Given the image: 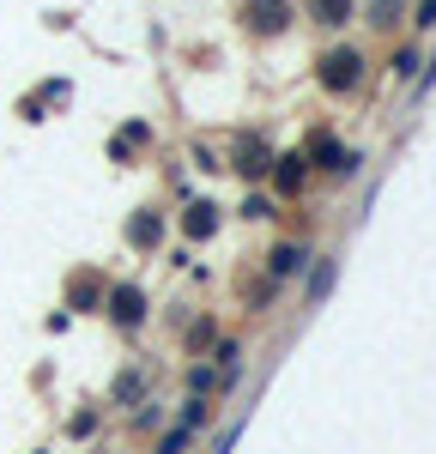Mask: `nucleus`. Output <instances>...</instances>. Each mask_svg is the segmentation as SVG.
Listing matches in <instances>:
<instances>
[{"label": "nucleus", "mask_w": 436, "mask_h": 454, "mask_svg": "<svg viewBox=\"0 0 436 454\" xmlns=\"http://www.w3.org/2000/svg\"><path fill=\"white\" fill-rule=\"evenodd\" d=\"M237 170L243 176H267V145H237Z\"/></svg>", "instance_id": "7ed1b4c3"}, {"label": "nucleus", "mask_w": 436, "mask_h": 454, "mask_svg": "<svg viewBox=\"0 0 436 454\" xmlns=\"http://www.w3.org/2000/svg\"><path fill=\"white\" fill-rule=\"evenodd\" d=\"M309 12H315L322 25H346V19H352V0H309Z\"/></svg>", "instance_id": "39448f33"}, {"label": "nucleus", "mask_w": 436, "mask_h": 454, "mask_svg": "<svg viewBox=\"0 0 436 454\" xmlns=\"http://www.w3.org/2000/svg\"><path fill=\"white\" fill-rule=\"evenodd\" d=\"M115 321H121V327H134V321H140V291H134V285H121V291H115Z\"/></svg>", "instance_id": "20e7f679"}, {"label": "nucleus", "mask_w": 436, "mask_h": 454, "mask_svg": "<svg viewBox=\"0 0 436 454\" xmlns=\"http://www.w3.org/2000/svg\"><path fill=\"white\" fill-rule=\"evenodd\" d=\"M297 267H303V248H291V243L273 248V279H291Z\"/></svg>", "instance_id": "423d86ee"}, {"label": "nucleus", "mask_w": 436, "mask_h": 454, "mask_svg": "<svg viewBox=\"0 0 436 454\" xmlns=\"http://www.w3.org/2000/svg\"><path fill=\"white\" fill-rule=\"evenodd\" d=\"M213 212L218 207H206V200H200V207H188V237H213V224H218Z\"/></svg>", "instance_id": "0eeeda50"}, {"label": "nucleus", "mask_w": 436, "mask_h": 454, "mask_svg": "<svg viewBox=\"0 0 436 454\" xmlns=\"http://www.w3.org/2000/svg\"><path fill=\"white\" fill-rule=\"evenodd\" d=\"M285 0H249V12H243V19H249L254 31H279V25H285Z\"/></svg>", "instance_id": "f03ea898"}, {"label": "nucleus", "mask_w": 436, "mask_h": 454, "mask_svg": "<svg viewBox=\"0 0 436 454\" xmlns=\"http://www.w3.org/2000/svg\"><path fill=\"white\" fill-rule=\"evenodd\" d=\"M188 436H194V430H182V424H176V430L158 442V454H182V449H188Z\"/></svg>", "instance_id": "9b49d317"}, {"label": "nucleus", "mask_w": 436, "mask_h": 454, "mask_svg": "<svg viewBox=\"0 0 436 454\" xmlns=\"http://www.w3.org/2000/svg\"><path fill=\"white\" fill-rule=\"evenodd\" d=\"M418 25H436V0H424V6H418Z\"/></svg>", "instance_id": "f8f14e48"}, {"label": "nucleus", "mask_w": 436, "mask_h": 454, "mask_svg": "<svg viewBox=\"0 0 436 454\" xmlns=\"http://www.w3.org/2000/svg\"><path fill=\"white\" fill-rule=\"evenodd\" d=\"M400 0H370V25H394Z\"/></svg>", "instance_id": "1a4fd4ad"}, {"label": "nucleus", "mask_w": 436, "mask_h": 454, "mask_svg": "<svg viewBox=\"0 0 436 454\" xmlns=\"http://www.w3.org/2000/svg\"><path fill=\"white\" fill-rule=\"evenodd\" d=\"M327 285H333V261H322V267L309 273V297H327Z\"/></svg>", "instance_id": "9d476101"}, {"label": "nucleus", "mask_w": 436, "mask_h": 454, "mask_svg": "<svg viewBox=\"0 0 436 454\" xmlns=\"http://www.w3.org/2000/svg\"><path fill=\"white\" fill-rule=\"evenodd\" d=\"M363 79V55L358 49H333V55H322V85L327 91H352Z\"/></svg>", "instance_id": "f257e3e1"}, {"label": "nucleus", "mask_w": 436, "mask_h": 454, "mask_svg": "<svg viewBox=\"0 0 436 454\" xmlns=\"http://www.w3.org/2000/svg\"><path fill=\"white\" fill-rule=\"evenodd\" d=\"M279 188H285V194L303 188V158H279Z\"/></svg>", "instance_id": "6e6552de"}]
</instances>
